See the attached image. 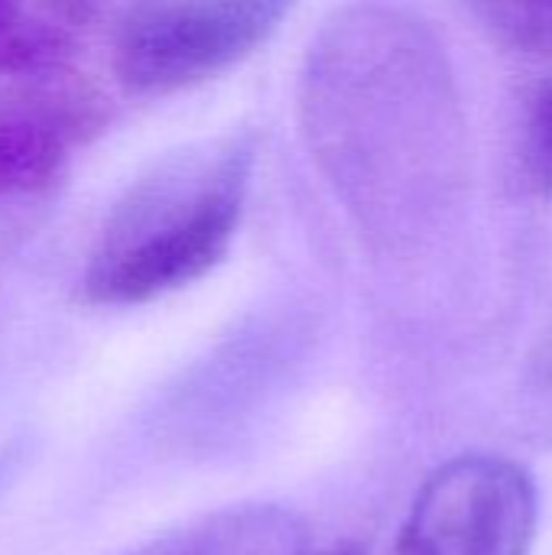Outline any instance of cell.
<instances>
[{"mask_svg": "<svg viewBox=\"0 0 552 555\" xmlns=\"http://www.w3.org/2000/svg\"><path fill=\"white\" fill-rule=\"evenodd\" d=\"M312 146L374 234L413 241L449 221L468 179L455 75L413 16L361 7L319 39L306 75Z\"/></svg>", "mask_w": 552, "mask_h": 555, "instance_id": "obj_1", "label": "cell"}, {"mask_svg": "<svg viewBox=\"0 0 552 555\" xmlns=\"http://www.w3.org/2000/svg\"><path fill=\"white\" fill-rule=\"evenodd\" d=\"M257 137L234 130L179 146L140 172L104 215L81 293L94 306H140L211 273L231 250Z\"/></svg>", "mask_w": 552, "mask_h": 555, "instance_id": "obj_2", "label": "cell"}, {"mask_svg": "<svg viewBox=\"0 0 552 555\" xmlns=\"http://www.w3.org/2000/svg\"><path fill=\"white\" fill-rule=\"evenodd\" d=\"M296 0H130L114 33L127 91L156 98L202 85L254 55Z\"/></svg>", "mask_w": 552, "mask_h": 555, "instance_id": "obj_3", "label": "cell"}, {"mask_svg": "<svg viewBox=\"0 0 552 555\" xmlns=\"http://www.w3.org/2000/svg\"><path fill=\"white\" fill-rule=\"evenodd\" d=\"M537 520V485L517 462L459 455L426 478L390 555H527Z\"/></svg>", "mask_w": 552, "mask_h": 555, "instance_id": "obj_4", "label": "cell"}, {"mask_svg": "<svg viewBox=\"0 0 552 555\" xmlns=\"http://www.w3.org/2000/svg\"><path fill=\"white\" fill-rule=\"evenodd\" d=\"M98 127L101 111L88 94L39 98L0 114V195L46 189Z\"/></svg>", "mask_w": 552, "mask_h": 555, "instance_id": "obj_5", "label": "cell"}, {"mask_svg": "<svg viewBox=\"0 0 552 555\" xmlns=\"http://www.w3.org/2000/svg\"><path fill=\"white\" fill-rule=\"evenodd\" d=\"M309 530L280 504H241L205 514L127 555H306Z\"/></svg>", "mask_w": 552, "mask_h": 555, "instance_id": "obj_6", "label": "cell"}, {"mask_svg": "<svg viewBox=\"0 0 552 555\" xmlns=\"http://www.w3.org/2000/svg\"><path fill=\"white\" fill-rule=\"evenodd\" d=\"M478 26L508 52L552 59V0H465Z\"/></svg>", "mask_w": 552, "mask_h": 555, "instance_id": "obj_7", "label": "cell"}, {"mask_svg": "<svg viewBox=\"0 0 552 555\" xmlns=\"http://www.w3.org/2000/svg\"><path fill=\"white\" fill-rule=\"evenodd\" d=\"M517 179L530 198L552 202V85L537 88L524 104L517 133Z\"/></svg>", "mask_w": 552, "mask_h": 555, "instance_id": "obj_8", "label": "cell"}, {"mask_svg": "<svg viewBox=\"0 0 552 555\" xmlns=\"http://www.w3.org/2000/svg\"><path fill=\"white\" fill-rule=\"evenodd\" d=\"M306 555H368L361 543L355 540H342V543H332V546H322V550H309Z\"/></svg>", "mask_w": 552, "mask_h": 555, "instance_id": "obj_9", "label": "cell"}, {"mask_svg": "<svg viewBox=\"0 0 552 555\" xmlns=\"http://www.w3.org/2000/svg\"><path fill=\"white\" fill-rule=\"evenodd\" d=\"M16 3L20 0H0V36L13 26V16H16Z\"/></svg>", "mask_w": 552, "mask_h": 555, "instance_id": "obj_10", "label": "cell"}, {"mask_svg": "<svg viewBox=\"0 0 552 555\" xmlns=\"http://www.w3.org/2000/svg\"><path fill=\"white\" fill-rule=\"evenodd\" d=\"M3 472H7V455L0 459V478H3Z\"/></svg>", "mask_w": 552, "mask_h": 555, "instance_id": "obj_11", "label": "cell"}]
</instances>
